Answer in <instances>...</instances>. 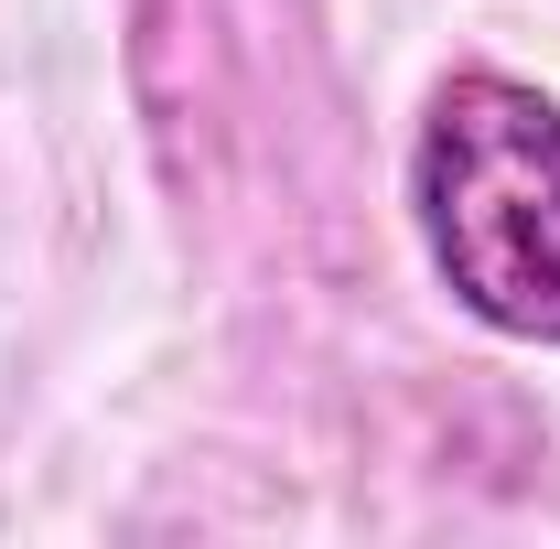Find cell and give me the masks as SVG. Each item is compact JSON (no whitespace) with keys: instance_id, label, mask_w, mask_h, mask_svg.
Instances as JSON below:
<instances>
[{"instance_id":"6da1fadb","label":"cell","mask_w":560,"mask_h":549,"mask_svg":"<svg viewBox=\"0 0 560 549\" xmlns=\"http://www.w3.org/2000/svg\"><path fill=\"white\" fill-rule=\"evenodd\" d=\"M410 215L442 291L506 344H560V97L464 66L410 140Z\"/></svg>"}]
</instances>
